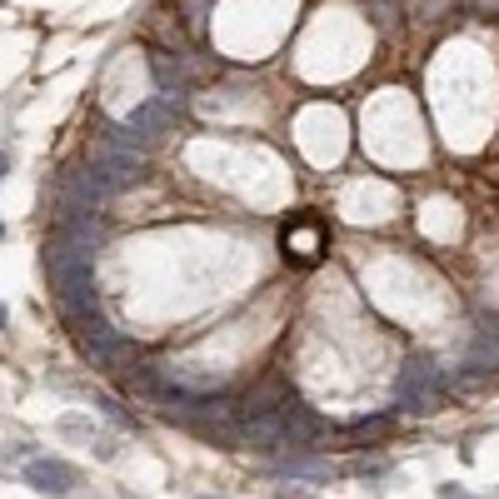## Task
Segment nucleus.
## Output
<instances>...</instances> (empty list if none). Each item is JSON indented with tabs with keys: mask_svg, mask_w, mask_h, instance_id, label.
Returning <instances> with one entry per match:
<instances>
[{
	"mask_svg": "<svg viewBox=\"0 0 499 499\" xmlns=\"http://www.w3.org/2000/svg\"><path fill=\"white\" fill-rule=\"evenodd\" d=\"M330 250V230H325V220L320 215H310V210H305V215H290L285 220V230H280V255L290 265H315L320 260V255Z\"/></svg>",
	"mask_w": 499,
	"mask_h": 499,
	"instance_id": "f257e3e1",
	"label": "nucleus"
},
{
	"mask_svg": "<svg viewBox=\"0 0 499 499\" xmlns=\"http://www.w3.org/2000/svg\"><path fill=\"white\" fill-rule=\"evenodd\" d=\"M440 390H444L440 369L415 359V365H405V375H400V405L415 410V415H430V410L440 405Z\"/></svg>",
	"mask_w": 499,
	"mask_h": 499,
	"instance_id": "f03ea898",
	"label": "nucleus"
},
{
	"mask_svg": "<svg viewBox=\"0 0 499 499\" xmlns=\"http://www.w3.org/2000/svg\"><path fill=\"white\" fill-rule=\"evenodd\" d=\"M95 170H100V180L110 185V195H115V190H125V185H135V180H140L145 161L130 151V145H105V151L95 155Z\"/></svg>",
	"mask_w": 499,
	"mask_h": 499,
	"instance_id": "7ed1b4c3",
	"label": "nucleus"
},
{
	"mask_svg": "<svg viewBox=\"0 0 499 499\" xmlns=\"http://www.w3.org/2000/svg\"><path fill=\"white\" fill-rule=\"evenodd\" d=\"M170 130V100H145L140 110H130V120H125V145H151L161 140Z\"/></svg>",
	"mask_w": 499,
	"mask_h": 499,
	"instance_id": "20e7f679",
	"label": "nucleus"
},
{
	"mask_svg": "<svg viewBox=\"0 0 499 499\" xmlns=\"http://www.w3.org/2000/svg\"><path fill=\"white\" fill-rule=\"evenodd\" d=\"M26 484H36L40 494H70L76 490V470H70L66 460H30Z\"/></svg>",
	"mask_w": 499,
	"mask_h": 499,
	"instance_id": "39448f33",
	"label": "nucleus"
},
{
	"mask_svg": "<svg viewBox=\"0 0 499 499\" xmlns=\"http://www.w3.org/2000/svg\"><path fill=\"white\" fill-rule=\"evenodd\" d=\"M280 420H285V450H310V444L325 434V424L315 420L310 410H300V405H285Z\"/></svg>",
	"mask_w": 499,
	"mask_h": 499,
	"instance_id": "423d86ee",
	"label": "nucleus"
},
{
	"mask_svg": "<svg viewBox=\"0 0 499 499\" xmlns=\"http://www.w3.org/2000/svg\"><path fill=\"white\" fill-rule=\"evenodd\" d=\"M390 430V420L385 415H375V420H355V424H349V440H375V434H385Z\"/></svg>",
	"mask_w": 499,
	"mask_h": 499,
	"instance_id": "0eeeda50",
	"label": "nucleus"
},
{
	"mask_svg": "<svg viewBox=\"0 0 499 499\" xmlns=\"http://www.w3.org/2000/svg\"><path fill=\"white\" fill-rule=\"evenodd\" d=\"M484 335H490L494 345H499V315H490V320H484Z\"/></svg>",
	"mask_w": 499,
	"mask_h": 499,
	"instance_id": "6e6552de",
	"label": "nucleus"
},
{
	"mask_svg": "<svg viewBox=\"0 0 499 499\" xmlns=\"http://www.w3.org/2000/svg\"><path fill=\"white\" fill-rule=\"evenodd\" d=\"M5 170H10V155H5V151H0V180H5Z\"/></svg>",
	"mask_w": 499,
	"mask_h": 499,
	"instance_id": "1a4fd4ad",
	"label": "nucleus"
},
{
	"mask_svg": "<svg viewBox=\"0 0 499 499\" xmlns=\"http://www.w3.org/2000/svg\"><path fill=\"white\" fill-rule=\"evenodd\" d=\"M0 330H5V305H0Z\"/></svg>",
	"mask_w": 499,
	"mask_h": 499,
	"instance_id": "9d476101",
	"label": "nucleus"
},
{
	"mask_svg": "<svg viewBox=\"0 0 499 499\" xmlns=\"http://www.w3.org/2000/svg\"><path fill=\"white\" fill-rule=\"evenodd\" d=\"M0 240H5V225H0Z\"/></svg>",
	"mask_w": 499,
	"mask_h": 499,
	"instance_id": "9b49d317",
	"label": "nucleus"
}]
</instances>
